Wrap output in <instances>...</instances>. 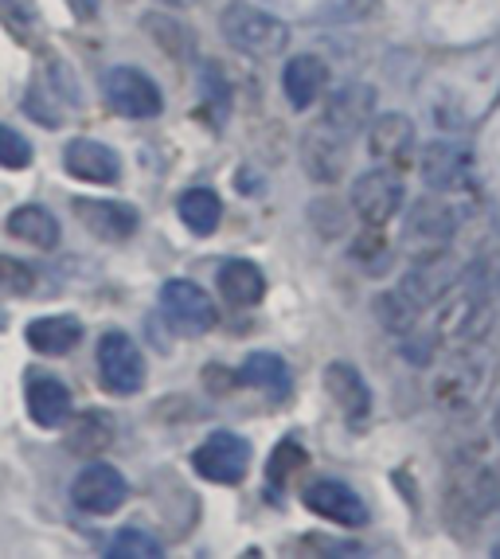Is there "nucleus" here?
Listing matches in <instances>:
<instances>
[{"instance_id":"nucleus-1","label":"nucleus","mask_w":500,"mask_h":559,"mask_svg":"<svg viewBox=\"0 0 500 559\" xmlns=\"http://www.w3.org/2000/svg\"><path fill=\"white\" fill-rule=\"evenodd\" d=\"M500 504V474L485 457H462L445 485V524L457 536H469Z\"/></svg>"},{"instance_id":"nucleus-2","label":"nucleus","mask_w":500,"mask_h":559,"mask_svg":"<svg viewBox=\"0 0 500 559\" xmlns=\"http://www.w3.org/2000/svg\"><path fill=\"white\" fill-rule=\"evenodd\" d=\"M454 235H457V215H454V207H450V200L422 197L410 204L398 247H403V254H407L410 262L438 259V254L450 251Z\"/></svg>"},{"instance_id":"nucleus-3","label":"nucleus","mask_w":500,"mask_h":559,"mask_svg":"<svg viewBox=\"0 0 500 559\" xmlns=\"http://www.w3.org/2000/svg\"><path fill=\"white\" fill-rule=\"evenodd\" d=\"M223 36H227V44L239 47L242 56L254 59H274L289 47L286 24L262 9H247V4L223 9Z\"/></svg>"},{"instance_id":"nucleus-4","label":"nucleus","mask_w":500,"mask_h":559,"mask_svg":"<svg viewBox=\"0 0 500 559\" xmlns=\"http://www.w3.org/2000/svg\"><path fill=\"white\" fill-rule=\"evenodd\" d=\"M353 212L360 215L368 227H388L403 204H407V188H403V177H398L391 165H380V168H368L360 173L353 185Z\"/></svg>"},{"instance_id":"nucleus-5","label":"nucleus","mask_w":500,"mask_h":559,"mask_svg":"<svg viewBox=\"0 0 500 559\" xmlns=\"http://www.w3.org/2000/svg\"><path fill=\"white\" fill-rule=\"evenodd\" d=\"M492 306H497V298H485L473 286H465L462 294L445 301L442 318H438V336L457 348L481 345L492 329Z\"/></svg>"},{"instance_id":"nucleus-6","label":"nucleus","mask_w":500,"mask_h":559,"mask_svg":"<svg viewBox=\"0 0 500 559\" xmlns=\"http://www.w3.org/2000/svg\"><path fill=\"white\" fill-rule=\"evenodd\" d=\"M160 313L168 318V325L184 336H204L219 325L215 301L188 278H172L160 286Z\"/></svg>"},{"instance_id":"nucleus-7","label":"nucleus","mask_w":500,"mask_h":559,"mask_svg":"<svg viewBox=\"0 0 500 559\" xmlns=\"http://www.w3.org/2000/svg\"><path fill=\"white\" fill-rule=\"evenodd\" d=\"M195 474L215 485H239L250 469V442L235 430H215L192 454Z\"/></svg>"},{"instance_id":"nucleus-8","label":"nucleus","mask_w":500,"mask_h":559,"mask_svg":"<svg viewBox=\"0 0 500 559\" xmlns=\"http://www.w3.org/2000/svg\"><path fill=\"white\" fill-rule=\"evenodd\" d=\"M98 376H103V388L114 395H138L141 383H145V356L133 345V336H126L121 329L98 341Z\"/></svg>"},{"instance_id":"nucleus-9","label":"nucleus","mask_w":500,"mask_h":559,"mask_svg":"<svg viewBox=\"0 0 500 559\" xmlns=\"http://www.w3.org/2000/svg\"><path fill=\"white\" fill-rule=\"evenodd\" d=\"M106 103L121 114V118H157L165 110L160 86L141 71V67H110L103 79Z\"/></svg>"},{"instance_id":"nucleus-10","label":"nucleus","mask_w":500,"mask_h":559,"mask_svg":"<svg viewBox=\"0 0 500 559\" xmlns=\"http://www.w3.org/2000/svg\"><path fill=\"white\" fill-rule=\"evenodd\" d=\"M348 141L341 130H333L329 121H317L309 126L306 138H301V165H306V177L317 180V185H336L348 168Z\"/></svg>"},{"instance_id":"nucleus-11","label":"nucleus","mask_w":500,"mask_h":559,"mask_svg":"<svg viewBox=\"0 0 500 559\" xmlns=\"http://www.w3.org/2000/svg\"><path fill=\"white\" fill-rule=\"evenodd\" d=\"M418 173H422V185L430 192H438V197L462 192L473 173V150L462 141H430L422 157H418Z\"/></svg>"},{"instance_id":"nucleus-12","label":"nucleus","mask_w":500,"mask_h":559,"mask_svg":"<svg viewBox=\"0 0 500 559\" xmlns=\"http://www.w3.org/2000/svg\"><path fill=\"white\" fill-rule=\"evenodd\" d=\"M301 501H306L309 513L341 524V528H360V524H368V504H364V497L356 493L353 485L336 481V477H317V481H309Z\"/></svg>"},{"instance_id":"nucleus-13","label":"nucleus","mask_w":500,"mask_h":559,"mask_svg":"<svg viewBox=\"0 0 500 559\" xmlns=\"http://www.w3.org/2000/svg\"><path fill=\"white\" fill-rule=\"evenodd\" d=\"M126 497H130V485H126V477H121L118 469L106 466V462L86 466L71 485L74 509H83V513H94V516H106V513H114V509H121Z\"/></svg>"},{"instance_id":"nucleus-14","label":"nucleus","mask_w":500,"mask_h":559,"mask_svg":"<svg viewBox=\"0 0 500 559\" xmlns=\"http://www.w3.org/2000/svg\"><path fill=\"white\" fill-rule=\"evenodd\" d=\"M457 282H462V266L450 259V251H445V254H438V259L415 262V266L403 274V286L398 289H403L418 309H430L434 301H442Z\"/></svg>"},{"instance_id":"nucleus-15","label":"nucleus","mask_w":500,"mask_h":559,"mask_svg":"<svg viewBox=\"0 0 500 559\" xmlns=\"http://www.w3.org/2000/svg\"><path fill=\"white\" fill-rule=\"evenodd\" d=\"M415 121L407 118V114H380V118L368 121V153L380 165H407L410 153H415Z\"/></svg>"},{"instance_id":"nucleus-16","label":"nucleus","mask_w":500,"mask_h":559,"mask_svg":"<svg viewBox=\"0 0 500 559\" xmlns=\"http://www.w3.org/2000/svg\"><path fill=\"white\" fill-rule=\"evenodd\" d=\"M74 215L94 239L103 242H126L141 224L138 207L118 204V200H74Z\"/></svg>"},{"instance_id":"nucleus-17","label":"nucleus","mask_w":500,"mask_h":559,"mask_svg":"<svg viewBox=\"0 0 500 559\" xmlns=\"http://www.w3.org/2000/svg\"><path fill=\"white\" fill-rule=\"evenodd\" d=\"M63 168L71 177L86 180V185H118L121 180V157L91 138H74L63 150Z\"/></svg>"},{"instance_id":"nucleus-18","label":"nucleus","mask_w":500,"mask_h":559,"mask_svg":"<svg viewBox=\"0 0 500 559\" xmlns=\"http://www.w3.org/2000/svg\"><path fill=\"white\" fill-rule=\"evenodd\" d=\"M324 392H329V400L336 403V411L348 423H364L371 415V388L364 383V376L356 372L353 364H329L324 368Z\"/></svg>"},{"instance_id":"nucleus-19","label":"nucleus","mask_w":500,"mask_h":559,"mask_svg":"<svg viewBox=\"0 0 500 559\" xmlns=\"http://www.w3.org/2000/svg\"><path fill=\"white\" fill-rule=\"evenodd\" d=\"M376 118V91L364 83H348L344 91H336L324 106V121L341 130L344 138H356V133L368 130V121Z\"/></svg>"},{"instance_id":"nucleus-20","label":"nucleus","mask_w":500,"mask_h":559,"mask_svg":"<svg viewBox=\"0 0 500 559\" xmlns=\"http://www.w3.org/2000/svg\"><path fill=\"white\" fill-rule=\"evenodd\" d=\"M329 86V67L317 56H294L282 67V94L294 110H309Z\"/></svg>"},{"instance_id":"nucleus-21","label":"nucleus","mask_w":500,"mask_h":559,"mask_svg":"<svg viewBox=\"0 0 500 559\" xmlns=\"http://www.w3.org/2000/svg\"><path fill=\"white\" fill-rule=\"evenodd\" d=\"M28 415L36 427H63L71 419V392L67 383L56 380V376L32 372L28 376Z\"/></svg>"},{"instance_id":"nucleus-22","label":"nucleus","mask_w":500,"mask_h":559,"mask_svg":"<svg viewBox=\"0 0 500 559\" xmlns=\"http://www.w3.org/2000/svg\"><path fill=\"white\" fill-rule=\"evenodd\" d=\"M215 286H219V294L231 306L247 309V306H259L262 298H266V274L254 266V262L247 259H231L223 262L219 271H215Z\"/></svg>"},{"instance_id":"nucleus-23","label":"nucleus","mask_w":500,"mask_h":559,"mask_svg":"<svg viewBox=\"0 0 500 559\" xmlns=\"http://www.w3.org/2000/svg\"><path fill=\"white\" fill-rule=\"evenodd\" d=\"M83 341L79 318H36L28 325V345L44 356H67Z\"/></svg>"},{"instance_id":"nucleus-24","label":"nucleus","mask_w":500,"mask_h":559,"mask_svg":"<svg viewBox=\"0 0 500 559\" xmlns=\"http://www.w3.org/2000/svg\"><path fill=\"white\" fill-rule=\"evenodd\" d=\"M9 231L16 235V239L28 242V247H39V251H51V247L59 242L56 215L47 212V207H39V204L16 207V212L9 215Z\"/></svg>"},{"instance_id":"nucleus-25","label":"nucleus","mask_w":500,"mask_h":559,"mask_svg":"<svg viewBox=\"0 0 500 559\" xmlns=\"http://www.w3.org/2000/svg\"><path fill=\"white\" fill-rule=\"evenodd\" d=\"M177 215L192 235H212L223 219V200L215 197L212 188H188L184 197L177 200Z\"/></svg>"},{"instance_id":"nucleus-26","label":"nucleus","mask_w":500,"mask_h":559,"mask_svg":"<svg viewBox=\"0 0 500 559\" xmlns=\"http://www.w3.org/2000/svg\"><path fill=\"white\" fill-rule=\"evenodd\" d=\"M239 380H247L250 388H262L270 400H286L289 395V368L282 364V356L274 353H250L247 364H242Z\"/></svg>"},{"instance_id":"nucleus-27","label":"nucleus","mask_w":500,"mask_h":559,"mask_svg":"<svg viewBox=\"0 0 500 559\" xmlns=\"http://www.w3.org/2000/svg\"><path fill=\"white\" fill-rule=\"evenodd\" d=\"M110 442H114V419L103 415V411H86V415H79V423H74L71 435H67L71 454H83V457L103 454Z\"/></svg>"},{"instance_id":"nucleus-28","label":"nucleus","mask_w":500,"mask_h":559,"mask_svg":"<svg viewBox=\"0 0 500 559\" xmlns=\"http://www.w3.org/2000/svg\"><path fill=\"white\" fill-rule=\"evenodd\" d=\"M376 318L388 333H398V336H410L422 318V309L403 294V289H383L380 298H376Z\"/></svg>"},{"instance_id":"nucleus-29","label":"nucleus","mask_w":500,"mask_h":559,"mask_svg":"<svg viewBox=\"0 0 500 559\" xmlns=\"http://www.w3.org/2000/svg\"><path fill=\"white\" fill-rule=\"evenodd\" d=\"M106 556L110 559H160L165 556V548H160V540L157 536H148V532L121 528L110 540V548H106Z\"/></svg>"},{"instance_id":"nucleus-30","label":"nucleus","mask_w":500,"mask_h":559,"mask_svg":"<svg viewBox=\"0 0 500 559\" xmlns=\"http://www.w3.org/2000/svg\"><path fill=\"white\" fill-rule=\"evenodd\" d=\"M481 383H485V372H469V364H457L454 372L442 376V400H457V403H477V395H481Z\"/></svg>"},{"instance_id":"nucleus-31","label":"nucleus","mask_w":500,"mask_h":559,"mask_svg":"<svg viewBox=\"0 0 500 559\" xmlns=\"http://www.w3.org/2000/svg\"><path fill=\"white\" fill-rule=\"evenodd\" d=\"M465 286H473L485 298H500V247L485 251L481 259L473 262L469 274H465Z\"/></svg>"},{"instance_id":"nucleus-32","label":"nucleus","mask_w":500,"mask_h":559,"mask_svg":"<svg viewBox=\"0 0 500 559\" xmlns=\"http://www.w3.org/2000/svg\"><path fill=\"white\" fill-rule=\"evenodd\" d=\"M306 450L297 447V442H282L274 454H270V466H266V474H270V481L274 485H286L289 477L297 474V469H306Z\"/></svg>"},{"instance_id":"nucleus-33","label":"nucleus","mask_w":500,"mask_h":559,"mask_svg":"<svg viewBox=\"0 0 500 559\" xmlns=\"http://www.w3.org/2000/svg\"><path fill=\"white\" fill-rule=\"evenodd\" d=\"M32 165V145L20 138L16 130L0 126V168H28Z\"/></svg>"},{"instance_id":"nucleus-34","label":"nucleus","mask_w":500,"mask_h":559,"mask_svg":"<svg viewBox=\"0 0 500 559\" xmlns=\"http://www.w3.org/2000/svg\"><path fill=\"white\" fill-rule=\"evenodd\" d=\"M32 286H36V274H32L24 262L0 254V289H9V294H32Z\"/></svg>"},{"instance_id":"nucleus-35","label":"nucleus","mask_w":500,"mask_h":559,"mask_svg":"<svg viewBox=\"0 0 500 559\" xmlns=\"http://www.w3.org/2000/svg\"><path fill=\"white\" fill-rule=\"evenodd\" d=\"M353 254L364 262V266H368V271H383V262H388V251H383L380 227H368V235H364V239L356 242Z\"/></svg>"},{"instance_id":"nucleus-36","label":"nucleus","mask_w":500,"mask_h":559,"mask_svg":"<svg viewBox=\"0 0 500 559\" xmlns=\"http://www.w3.org/2000/svg\"><path fill=\"white\" fill-rule=\"evenodd\" d=\"M204 91H207V103L219 110V118L227 114V106H231V91H227V79H223V71L215 63L204 67Z\"/></svg>"},{"instance_id":"nucleus-37","label":"nucleus","mask_w":500,"mask_h":559,"mask_svg":"<svg viewBox=\"0 0 500 559\" xmlns=\"http://www.w3.org/2000/svg\"><path fill=\"white\" fill-rule=\"evenodd\" d=\"M71 9L79 12V16H94V12H98V0H71Z\"/></svg>"},{"instance_id":"nucleus-38","label":"nucleus","mask_w":500,"mask_h":559,"mask_svg":"<svg viewBox=\"0 0 500 559\" xmlns=\"http://www.w3.org/2000/svg\"><path fill=\"white\" fill-rule=\"evenodd\" d=\"M195 4H204V9H215V12H223V9H231L235 0H195Z\"/></svg>"},{"instance_id":"nucleus-39","label":"nucleus","mask_w":500,"mask_h":559,"mask_svg":"<svg viewBox=\"0 0 500 559\" xmlns=\"http://www.w3.org/2000/svg\"><path fill=\"white\" fill-rule=\"evenodd\" d=\"M497 430H500V411H497Z\"/></svg>"}]
</instances>
